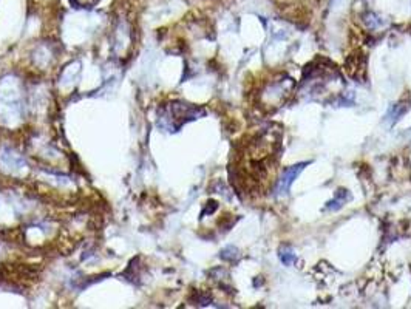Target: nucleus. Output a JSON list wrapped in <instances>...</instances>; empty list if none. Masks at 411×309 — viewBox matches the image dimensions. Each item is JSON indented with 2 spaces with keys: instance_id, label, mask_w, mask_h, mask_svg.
Masks as SVG:
<instances>
[{
  "instance_id": "1",
  "label": "nucleus",
  "mask_w": 411,
  "mask_h": 309,
  "mask_svg": "<svg viewBox=\"0 0 411 309\" xmlns=\"http://www.w3.org/2000/svg\"><path fill=\"white\" fill-rule=\"evenodd\" d=\"M159 119L166 129L175 131V121H178V129H180L189 119H195V108L188 104H172L170 112L161 114Z\"/></svg>"
},
{
  "instance_id": "2",
  "label": "nucleus",
  "mask_w": 411,
  "mask_h": 309,
  "mask_svg": "<svg viewBox=\"0 0 411 309\" xmlns=\"http://www.w3.org/2000/svg\"><path fill=\"white\" fill-rule=\"evenodd\" d=\"M308 166V162H301V164H296L292 167H288L283 172V175L280 176V180H278V184H277V192L280 193V195H286V193L289 192V188L291 184L294 183V180H296L297 175L304 170V167Z\"/></svg>"
},
{
  "instance_id": "3",
  "label": "nucleus",
  "mask_w": 411,
  "mask_h": 309,
  "mask_svg": "<svg viewBox=\"0 0 411 309\" xmlns=\"http://www.w3.org/2000/svg\"><path fill=\"white\" fill-rule=\"evenodd\" d=\"M72 5H74L76 8H84V10H89V8L96 6L100 0H70Z\"/></svg>"
},
{
  "instance_id": "4",
  "label": "nucleus",
  "mask_w": 411,
  "mask_h": 309,
  "mask_svg": "<svg viewBox=\"0 0 411 309\" xmlns=\"http://www.w3.org/2000/svg\"><path fill=\"white\" fill-rule=\"evenodd\" d=\"M280 258L282 261L285 263V265H291V263L294 261V254L291 249H288V247H283V249L280 251Z\"/></svg>"
}]
</instances>
